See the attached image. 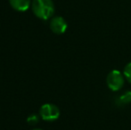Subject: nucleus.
Masks as SVG:
<instances>
[{
	"instance_id": "1",
	"label": "nucleus",
	"mask_w": 131,
	"mask_h": 130,
	"mask_svg": "<svg viewBox=\"0 0 131 130\" xmlns=\"http://www.w3.org/2000/svg\"><path fill=\"white\" fill-rule=\"evenodd\" d=\"M31 8L34 14L41 20H48L54 14L53 0H32Z\"/></svg>"
},
{
	"instance_id": "2",
	"label": "nucleus",
	"mask_w": 131,
	"mask_h": 130,
	"mask_svg": "<svg viewBox=\"0 0 131 130\" xmlns=\"http://www.w3.org/2000/svg\"><path fill=\"white\" fill-rule=\"evenodd\" d=\"M125 77L122 73L118 69H113L112 70L106 78V84L109 89H111L113 92L121 90L122 87L124 86Z\"/></svg>"
},
{
	"instance_id": "3",
	"label": "nucleus",
	"mask_w": 131,
	"mask_h": 130,
	"mask_svg": "<svg viewBox=\"0 0 131 130\" xmlns=\"http://www.w3.org/2000/svg\"><path fill=\"white\" fill-rule=\"evenodd\" d=\"M39 115L46 121H54L60 117V110L53 103H45L40 108Z\"/></svg>"
},
{
	"instance_id": "4",
	"label": "nucleus",
	"mask_w": 131,
	"mask_h": 130,
	"mask_svg": "<svg viewBox=\"0 0 131 130\" xmlns=\"http://www.w3.org/2000/svg\"><path fill=\"white\" fill-rule=\"evenodd\" d=\"M50 30L57 35L63 34L68 28V24L66 21L61 16H54L50 21Z\"/></svg>"
},
{
	"instance_id": "5",
	"label": "nucleus",
	"mask_w": 131,
	"mask_h": 130,
	"mask_svg": "<svg viewBox=\"0 0 131 130\" xmlns=\"http://www.w3.org/2000/svg\"><path fill=\"white\" fill-rule=\"evenodd\" d=\"M11 6L18 12H25L29 8L32 1L31 0H9Z\"/></svg>"
},
{
	"instance_id": "6",
	"label": "nucleus",
	"mask_w": 131,
	"mask_h": 130,
	"mask_svg": "<svg viewBox=\"0 0 131 130\" xmlns=\"http://www.w3.org/2000/svg\"><path fill=\"white\" fill-rule=\"evenodd\" d=\"M117 104L119 105H126L131 102V91H127L117 99Z\"/></svg>"
},
{
	"instance_id": "7",
	"label": "nucleus",
	"mask_w": 131,
	"mask_h": 130,
	"mask_svg": "<svg viewBox=\"0 0 131 130\" xmlns=\"http://www.w3.org/2000/svg\"><path fill=\"white\" fill-rule=\"evenodd\" d=\"M123 75H124L125 78L129 83H131V63H128L125 66L124 69H123Z\"/></svg>"
},
{
	"instance_id": "8",
	"label": "nucleus",
	"mask_w": 131,
	"mask_h": 130,
	"mask_svg": "<svg viewBox=\"0 0 131 130\" xmlns=\"http://www.w3.org/2000/svg\"><path fill=\"white\" fill-rule=\"evenodd\" d=\"M40 118H41V117L38 116V114H31L30 116L28 117L27 122L29 124V125H35V124L38 123Z\"/></svg>"
},
{
	"instance_id": "9",
	"label": "nucleus",
	"mask_w": 131,
	"mask_h": 130,
	"mask_svg": "<svg viewBox=\"0 0 131 130\" xmlns=\"http://www.w3.org/2000/svg\"><path fill=\"white\" fill-rule=\"evenodd\" d=\"M34 130H41V129H34Z\"/></svg>"
}]
</instances>
